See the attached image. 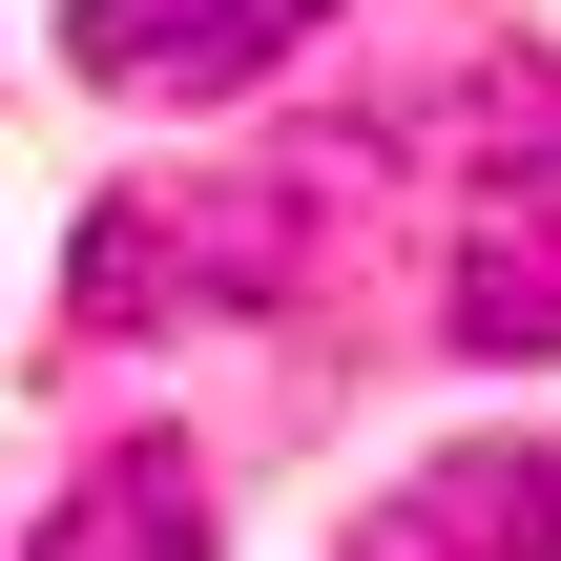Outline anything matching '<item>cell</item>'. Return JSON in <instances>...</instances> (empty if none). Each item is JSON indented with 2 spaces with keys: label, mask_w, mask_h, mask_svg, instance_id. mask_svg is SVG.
<instances>
[{
  "label": "cell",
  "mask_w": 561,
  "mask_h": 561,
  "mask_svg": "<svg viewBox=\"0 0 561 561\" xmlns=\"http://www.w3.org/2000/svg\"><path fill=\"white\" fill-rule=\"evenodd\" d=\"M312 21H333V0H62V62H83L104 104H229V83H271Z\"/></svg>",
  "instance_id": "cell-1"
},
{
  "label": "cell",
  "mask_w": 561,
  "mask_h": 561,
  "mask_svg": "<svg viewBox=\"0 0 561 561\" xmlns=\"http://www.w3.org/2000/svg\"><path fill=\"white\" fill-rule=\"evenodd\" d=\"M437 333H458V354H500V375H541V354H561V146H500V167H479Z\"/></svg>",
  "instance_id": "cell-2"
},
{
  "label": "cell",
  "mask_w": 561,
  "mask_h": 561,
  "mask_svg": "<svg viewBox=\"0 0 561 561\" xmlns=\"http://www.w3.org/2000/svg\"><path fill=\"white\" fill-rule=\"evenodd\" d=\"M354 561H561V458L541 437H458L354 520Z\"/></svg>",
  "instance_id": "cell-3"
},
{
  "label": "cell",
  "mask_w": 561,
  "mask_h": 561,
  "mask_svg": "<svg viewBox=\"0 0 561 561\" xmlns=\"http://www.w3.org/2000/svg\"><path fill=\"white\" fill-rule=\"evenodd\" d=\"M21 561H229V541H208V479H187L167 437H125L83 500H42V541H21Z\"/></svg>",
  "instance_id": "cell-4"
}]
</instances>
